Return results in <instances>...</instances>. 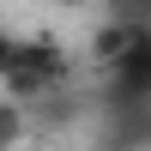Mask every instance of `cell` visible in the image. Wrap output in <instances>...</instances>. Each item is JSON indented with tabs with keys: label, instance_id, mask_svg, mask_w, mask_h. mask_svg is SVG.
Here are the masks:
<instances>
[{
	"label": "cell",
	"instance_id": "obj_1",
	"mask_svg": "<svg viewBox=\"0 0 151 151\" xmlns=\"http://www.w3.org/2000/svg\"><path fill=\"white\" fill-rule=\"evenodd\" d=\"M18 133H24V103L0 97V145H18Z\"/></svg>",
	"mask_w": 151,
	"mask_h": 151
},
{
	"label": "cell",
	"instance_id": "obj_2",
	"mask_svg": "<svg viewBox=\"0 0 151 151\" xmlns=\"http://www.w3.org/2000/svg\"><path fill=\"white\" fill-rule=\"evenodd\" d=\"M55 6H73V12H79V6H97V0H55Z\"/></svg>",
	"mask_w": 151,
	"mask_h": 151
}]
</instances>
